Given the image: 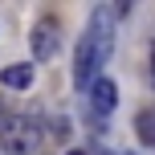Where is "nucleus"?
<instances>
[{"label":"nucleus","mask_w":155,"mask_h":155,"mask_svg":"<svg viewBox=\"0 0 155 155\" xmlns=\"http://www.w3.org/2000/svg\"><path fill=\"white\" fill-rule=\"evenodd\" d=\"M41 139H45V131H41V118L37 114L8 118V123L0 127V143H4L8 155H33L41 147Z\"/></svg>","instance_id":"f257e3e1"},{"label":"nucleus","mask_w":155,"mask_h":155,"mask_svg":"<svg viewBox=\"0 0 155 155\" xmlns=\"http://www.w3.org/2000/svg\"><path fill=\"white\" fill-rule=\"evenodd\" d=\"M82 41L94 49V53H98V61H102V65L110 61V53H114V8H110V4H94L90 25H86Z\"/></svg>","instance_id":"f03ea898"},{"label":"nucleus","mask_w":155,"mask_h":155,"mask_svg":"<svg viewBox=\"0 0 155 155\" xmlns=\"http://www.w3.org/2000/svg\"><path fill=\"white\" fill-rule=\"evenodd\" d=\"M29 45H33V57H37V61H49V57L57 53V45H61V21H57V16H41V21L33 25Z\"/></svg>","instance_id":"7ed1b4c3"},{"label":"nucleus","mask_w":155,"mask_h":155,"mask_svg":"<svg viewBox=\"0 0 155 155\" xmlns=\"http://www.w3.org/2000/svg\"><path fill=\"white\" fill-rule=\"evenodd\" d=\"M90 106L98 110V114H110V110L118 106V86L110 82V78H98V82L90 86Z\"/></svg>","instance_id":"20e7f679"},{"label":"nucleus","mask_w":155,"mask_h":155,"mask_svg":"<svg viewBox=\"0 0 155 155\" xmlns=\"http://www.w3.org/2000/svg\"><path fill=\"white\" fill-rule=\"evenodd\" d=\"M0 82H4L8 90H29L33 86V65H25V61L4 65V70H0Z\"/></svg>","instance_id":"39448f33"},{"label":"nucleus","mask_w":155,"mask_h":155,"mask_svg":"<svg viewBox=\"0 0 155 155\" xmlns=\"http://www.w3.org/2000/svg\"><path fill=\"white\" fill-rule=\"evenodd\" d=\"M139 139L155 147V114H139Z\"/></svg>","instance_id":"423d86ee"},{"label":"nucleus","mask_w":155,"mask_h":155,"mask_svg":"<svg viewBox=\"0 0 155 155\" xmlns=\"http://www.w3.org/2000/svg\"><path fill=\"white\" fill-rule=\"evenodd\" d=\"M65 135H70V123L57 114V118H53V139H65Z\"/></svg>","instance_id":"0eeeda50"},{"label":"nucleus","mask_w":155,"mask_h":155,"mask_svg":"<svg viewBox=\"0 0 155 155\" xmlns=\"http://www.w3.org/2000/svg\"><path fill=\"white\" fill-rule=\"evenodd\" d=\"M70 155H86V151H70Z\"/></svg>","instance_id":"6e6552de"}]
</instances>
